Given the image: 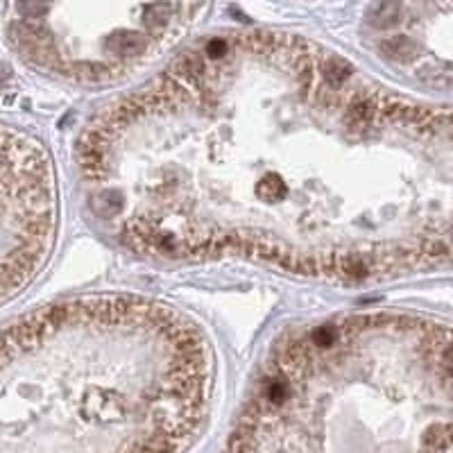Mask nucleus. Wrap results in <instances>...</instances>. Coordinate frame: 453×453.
<instances>
[{
	"label": "nucleus",
	"mask_w": 453,
	"mask_h": 453,
	"mask_svg": "<svg viewBox=\"0 0 453 453\" xmlns=\"http://www.w3.org/2000/svg\"><path fill=\"white\" fill-rule=\"evenodd\" d=\"M77 166L98 225L143 256L245 258L336 281L451 256L449 109L297 34L188 48L88 123Z\"/></svg>",
	"instance_id": "nucleus-1"
},
{
	"label": "nucleus",
	"mask_w": 453,
	"mask_h": 453,
	"mask_svg": "<svg viewBox=\"0 0 453 453\" xmlns=\"http://www.w3.org/2000/svg\"><path fill=\"white\" fill-rule=\"evenodd\" d=\"M213 388L199 326L138 295H86L0 329V453H180Z\"/></svg>",
	"instance_id": "nucleus-2"
},
{
	"label": "nucleus",
	"mask_w": 453,
	"mask_h": 453,
	"mask_svg": "<svg viewBox=\"0 0 453 453\" xmlns=\"http://www.w3.org/2000/svg\"><path fill=\"white\" fill-rule=\"evenodd\" d=\"M16 48L39 69L105 82L157 57L193 23L199 5H21Z\"/></svg>",
	"instance_id": "nucleus-3"
},
{
	"label": "nucleus",
	"mask_w": 453,
	"mask_h": 453,
	"mask_svg": "<svg viewBox=\"0 0 453 453\" xmlns=\"http://www.w3.org/2000/svg\"><path fill=\"white\" fill-rule=\"evenodd\" d=\"M453 7L447 5H385L374 21L376 50L395 66L408 69L419 79L449 86V53L437 50V27L451 25Z\"/></svg>",
	"instance_id": "nucleus-4"
}]
</instances>
